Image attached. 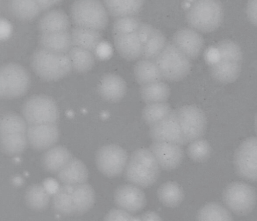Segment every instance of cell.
<instances>
[{
    "label": "cell",
    "mask_w": 257,
    "mask_h": 221,
    "mask_svg": "<svg viewBox=\"0 0 257 221\" xmlns=\"http://www.w3.org/2000/svg\"><path fill=\"white\" fill-rule=\"evenodd\" d=\"M44 186L50 194L55 193L59 187L55 180L50 178L44 182Z\"/></svg>",
    "instance_id": "cell-44"
},
{
    "label": "cell",
    "mask_w": 257,
    "mask_h": 221,
    "mask_svg": "<svg viewBox=\"0 0 257 221\" xmlns=\"http://www.w3.org/2000/svg\"><path fill=\"white\" fill-rule=\"evenodd\" d=\"M141 220H161L158 214L154 211H147L140 216Z\"/></svg>",
    "instance_id": "cell-45"
},
{
    "label": "cell",
    "mask_w": 257,
    "mask_h": 221,
    "mask_svg": "<svg viewBox=\"0 0 257 221\" xmlns=\"http://www.w3.org/2000/svg\"><path fill=\"white\" fill-rule=\"evenodd\" d=\"M214 58L211 66V73L216 81L230 83L239 77L242 62V53L234 41L225 39L219 42L213 48Z\"/></svg>",
    "instance_id": "cell-1"
},
{
    "label": "cell",
    "mask_w": 257,
    "mask_h": 221,
    "mask_svg": "<svg viewBox=\"0 0 257 221\" xmlns=\"http://www.w3.org/2000/svg\"><path fill=\"white\" fill-rule=\"evenodd\" d=\"M72 185L64 184L54 193L52 205L58 213L65 216L74 215L71 197Z\"/></svg>",
    "instance_id": "cell-33"
},
{
    "label": "cell",
    "mask_w": 257,
    "mask_h": 221,
    "mask_svg": "<svg viewBox=\"0 0 257 221\" xmlns=\"http://www.w3.org/2000/svg\"><path fill=\"white\" fill-rule=\"evenodd\" d=\"M72 158L70 152L62 146H56L47 150L42 159L44 169L51 173L59 172Z\"/></svg>",
    "instance_id": "cell-25"
},
{
    "label": "cell",
    "mask_w": 257,
    "mask_h": 221,
    "mask_svg": "<svg viewBox=\"0 0 257 221\" xmlns=\"http://www.w3.org/2000/svg\"><path fill=\"white\" fill-rule=\"evenodd\" d=\"M26 121L15 113H7L1 119V134L12 133H26L27 127Z\"/></svg>",
    "instance_id": "cell-38"
},
{
    "label": "cell",
    "mask_w": 257,
    "mask_h": 221,
    "mask_svg": "<svg viewBox=\"0 0 257 221\" xmlns=\"http://www.w3.org/2000/svg\"><path fill=\"white\" fill-rule=\"evenodd\" d=\"M114 200L118 207L132 213L140 211L146 203L144 191L133 184L119 186L114 192Z\"/></svg>",
    "instance_id": "cell-16"
},
{
    "label": "cell",
    "mask_w": 257,
    "mask_h": 221,
    "mask_svg": "<svg viewBox=\"0 0 257 221\" xmlns=\"http://www.w3.org/2000/svg\"><path fill=\"white\" fill-rule=\"evenodd\" d=\"M246 13L249 21L257 26V0H249L246 6Z\"/></svg>",
    "instance_id": "cell-43"
},
{
    "label": "cell",
    "mask_w": 257,
    "mask_h": 221,
    "mask_svg": "<svg viewBox=\"0 0 257 221\" xmlns=\"http://www.w3.org/2000/svg\"><path fill=\"white\" fill-rule=\"evenodd\" d=\"M234 165L241 177L257 181V137H248L238 145L234 153Z\"/></svg>",
    "instance_id": "cell-11"
},
{
    "label": "cell",
    "mask_w": 257,
    "mask_h": 221,
    "mask_svg": "<svg viewBox=\"0 0 257 221\" xmlns=\"http://www.w3.org/2000/svg\"><path fill=\"white\" fill-rule=\"evenodd\" d=\"M154 29L151 25L141 22L136 32L143 44L149 39Z\"/></svg>",
    "instance_id": "cell-42"
},
{
    "label": "cell",
    "mask_w": 257,
    "mask_h": 221,
    "mask_svg": "<svg viewBox=\"0 0 257 221\" xmlns=\"http://www.w3.org/2000/svg\"><path fill=\"white\" fill-rule=\"evenodd\" d=\"M69 27V18L61 9L48 11L42 16L38 23L41 33L66 31Z\"/></svg>",
    "instance_id": "cell-21"
},
{
    "label": "cell",
    "mask_w": 257,
    "mask_h": 221,
    "mask_svg": "<svg viewBox=\"0 0 257 221\" xmlns=\"http://www.w3.org/2000/svg\"><path fill=\"white\" fill-rule=\"evenodd\" d=\"M128 156L126 151L116 144H109L100 148L96 155L98 170L109 177L119 176L125 168Z\"/></svg>",
    "instance_id": "cell-12"
},
{
    "label": "cell",
    "mask_w": 257,
    "mask_h": 221,
    "mask_svg": "<svg viewBox=\"0 0 257 221\" xmlns=\"http://www.w3.org/2000/svg\"><path fill=\"white\" fill-rule=\"evenodd\" d=\"M114 43L118 53L126 60H135L142 56L144 44L136 31L114 35Z\"/></svg>",
    "instance_id": "cell-18"
},
{
    "label": "cell",
    "mask_w": 257,
    "mask_h": 221,
    "mask_svg": "<svg viewBox=\"0 0 257 221\" xmlns=\"http://www.w3.org/2000/svg\"><path fill=\"white\" fill-rule=\"evenodd\" d=\"M54 5L60 3L62 0H51Z\"/></svg>",
    "instance_id": "cell-49"
},
{
    "label": "cell",
    "mask_w": 257,
    "mask_h": 221,
    "mask_svg": "<svg viewBox=\"0 0 257 221\" xmlns=\"http://www.w3.org/2000/svg\"><path fill=\"white\" fill-rule=\"evenodd\" d=\"M223 9L219 0H196L188 10L186 19L193 29L211 32L221 25Z\"/></svg>",
    "instance_id": "cell-4"
},
{
    "label": "cell",
    "mask_w": 257,
    "mask_h": 221,
    "mask_svg": "<svg viewBox=\"0 0 257 221\" xmlns=\"http://www.w3.org/2000/svg\"><path fill=\"white\" fill-rule=\"evenodd\" d=\"M101 96L110 102L120 101L125 95L126 84L125 81L118 75L109 73L101 79L99 87Z\"/></svg>",
    "instance_id": "cell-19"
},
{
    "label": "cell",
    "mask_w": 257,
    "mask_h": 221,
    "mask_svg": "<svg viewBox=\"0 0 257 221\" xmlns=\"http://www.w3.org/2000/svg\"><path fill=\"white\" fill-rule=\"evenodd\" d=\"M26 133H12L1 134V144L3 151L9 155L22 153L28 143Z\"/></svg>",
    "instance_id": "cell-34"
},
{
    "label": "cell",
    "mask_w": 257,
    "mask_h": 221,
    "mask_svg": "<svg viewBox=\"0 0 257 221\" xmlns=\"http://www.w3.org/2000/svg\"><path fill=\"white\" fill-rule=\"evenodd\" d=\"M67 54L72 68L78 72L88 71L94 64V55L87 49L72 46Z\"/></svg>",
    "instance_id": "cell-32"
},
{
    "label": "cell",
    "mask_w": 257,
    "mask_h": 221,
    "mask_svg": "<svg viewBox=\"0 0 257 221\" xmlns=\"http://www.w3.org/2000/svg\"><path fill=\"white\" fill-rule=\"evenodd\" d=\"M254 125H255V130L257 132V113H256L255 118Z\"/></svg>",
    "instance_id": "cell-48"
},
{
    "label": "cell",
    "mask_w": 257,
    "mask_h": 221,
    "mask_svg": "<svg viewBox=\"0 0 257 221\" xmlns=\"http://www.w3.org/2000/svg\"><path fill=\"white\" fill-rule=\"evenodd\" d=\"M173 43L185 55L191 59L196 58L201 53L204 40L197 31L192 28H182L175 32Z\"/></svg>",
    "instance_id": "cell-17"
},
{
    "label": "cell",
    "mask_w": 257,
    "mask_h": 221,
    "mask_svg": "<svg viewBox=\"0 0 257 221\" xmlns=\"http://www.w3.org/2000/svg\"><path fill=\"white\" fill-rule=\"evenodd\" d=\"M50 199V193L44 185L39 184L29 186L25 193V200L31 209L36 211L45 209L48 206Z\"/></svg>",
    "instance_id": "cell-28"
},
{
    "label": "cell",
    "mask_w": 257,
    "mask_h": 221,
    "mask_svg": "<svg viewBox=\"0 0 257 221\" xmlns=\"http://www.w3.org/2000/svg\"><path fill=\"white\" fill-rule=\"evenodd\" d=\"M211 148L208 142L199 138L190 142L187 148L189 157L193 161L198 162L207 160L211 154Z\"/></svg>",
    "instance_id": "cell-39"
},
{
    "label": "cell",
    "mask_w": 257,
    "mask_h": 221,
    "mask_svg": "<svg viewBox=\"0 0 257 221\" xmlns=\"http://www.w3.org/2000/svg\"><path fill=\"white\" fill-rule=\"evenodd\" d=\"M141 23L140 20L135 16L116 18L113 25V33L116 35L135 32Z\"/></svg>",
    "instance_id": "cell-40"
},
{
    "label": "cell",
    "mask_w": 257,
    "mask_h": 221,
    "mask_svg": "<svg viewBox=\"0 0 257 221\" xmlns=\"http://www.w3.org/2000/svg\"><path fill=\"white\" fill-rule=\"evenodd\" d=\"M108 13L118 18L125 16H134L141 10L144 0H103Z\"/></svg>",
    "instance_id": "cell-26"
},
{
    "label": "cell",
    "mask_w": 257,
    "mask_h": 221,
    "mask_svg": "<svg viewBox=\"0 0 257 221\" xmlns=\"http://www.w3.org/2000/svg\"><path fill=\"white\" fill-rule=\"evenodd\" d=\"M141 96L147 104L166 102L170 94L169 86L160 81L142 85Z\"/></svg>",
    "instance_id": "cell-31"
},
{
    "label": "cell",
    "mask_w": 257,
    "mask_h": 221,
    "mask_svg": "<svg viewBox=\"0 0 257 221\" xmlns=\"http://www.w3.org/2000/svg\"><path fill=\"white\" fill-rule=\"evenodd\" d=\"M222 198L230 210L237 215L244 216L249 214L254 209L257 195L255 189L250 185L235 181L225 188Z\"/></svg>",
    "instance_id": "cell-7"
},
{
    "label": "cell",
    "mask_w": 257,
    "mask_h": 221,
    "mask_svg": "<svg viewBox=\"0 0 257 221\" xmlns=\"http://www.w3.org/2000/svg\"><path fill=\"white\" fill-rule=\"evenodd\" d=\"M71 16L76 26L100 31L108 21V12L100 0H76L71 8Z\"/></svg>",
    "instance_id": "cell-5"
},
{
    "label": "cell",
    "mask_w": 257,
    "mask_h": 221,
    "mask_svg": "<svg viewBox=\"0 0 257 221\" xmlns=\"http://www.w3.org/2000/svg\"><path fill=\"white\" fill-rule=\"evenodd\" d=\"M149 149L160 167L166 170H171L178 167L184 158L181 145L173 142L154 141Z\"/></svg>",
    "instance_id": "cell-14"
},
{
    "label": "cell",
    "mask_w": 257,
    "mask_h": 221,
    "mask_svg": "<svg viewBox=\"0 0 257 221\" xmlns=\"http://www.w3.org/2000/svg\"><path fill=\"white\" fill-rule=\"evenodd\" d=\"M163 79L177 81L186 77L191 68L190 59L173 42L167 43L162 52L154 59Z\"/></svg>",
    "instance_id": "cell-6"
},
{
    "label": "cell",
    "mask_w": 257,
    "mask_h": 221,
    "mask_svg": "<svg viewBox=\"0 0 257 221\" xmlns=\"http://www.w3.org/2000/svg\"><path fill=\"white\" fill-rule=\"evenodd\" d=\"M23 179L20 176H15L13 179V183L16 186H20L23 183Z\"/></svg>",
    "instance_id": "cell-47"
},
{
    "label": "cell",
    "mask_w": 257,
    "mask_h": 221,
    "mask_svg": "<svg viewBox=\"0 0 257 221\" xmlns=\"http://www.w3.org/2000/svg\"><path fill=\"white\" fill-rule=\"evenodd\" d=\"M134 75L138 83L142 86L163 79L154 60L143 58L138 61L134 67Z\"/></svg>",
    "instance_id": "cell-27"
},
{
    "label": "cell",
    "mask_w": 257,
    "mask_h": 221,
    "mask_svg": "<svg viewBox=\"0 0 257 221\" xmlns=\"http://www.w3.org/2000/svg\"><path fill=\"white\" fill-rule=\"evenodd\" d=\"M23 115L29 125L56 123L59 118V111L52 98L38 95L32 96L25 102Z\"/></svg>",
    "instance_id": "cell-9"
},
{
    "label": "cell",
    "mask_w": 257,
    "mask_h": 221,
    "mask_svg": "<svg viewBox=\"0 0 257 221\" xmlns=\"http://www.w3.org/2000/svg\"><path fill=\"white\" fill-rule=\"evenodd\" d=\"M149 134L153 141L170 142L181 145L187 143L179 123L176 110H172L163 119L151 126Z\"/></svg>",
    "instance_id": "cell-13"
},
{
    "label": "cell",
    "mask_w": 257,
    "mask_h": 221,
    "mask_svg": "<svg viewBox=\"0 0 257 221\" xmlns=\"http://www.w3.org/2000/svg\"><path fill=\"white\" fill-rule=\"evenodd\" d=\"M157 194L160 201L170 207L179 205L184 198L182 187L174 181H168L161 184L158 189Z\"/></svg>",
    "instance_id": "cell-29"
},
{
    "label": "cell",
    "mask_w": 257,
    "mask_h": 221,
    "mask_svg": "<svg viewBox=\"0 0 257 221\" xmlns=\"http://www.w3.org/2000/svg\"><path fill=\"white\" fill-rule=\"evenodd\" d=\"M179 123L187 143L200 138L204 134L207 120L204 112L193 105L182 106L176 110Z\"/></svg>",
    "instance_id": "cell-10"
},
{
    "label": "cell",
    "mask_w": 257,
    "mask_h": 221,
    "mask_svg": "<svg viewBox=\"0 0 257 221\" xmlns=\"http://www.w3.org/2000/svg\"><path fill=\"white\" fill-rule=\"evenodd\" d=\"M136 216L131 215L129 212L122 209H112L110 210L104 217L105 220L118 221V220H135Z\"/></svg>",
    "instance_id": "cell-41"
},
{
    "label": "cell",
    "mask_w": 257,
    "mask_h": 221,
    "mask_svg": "<svg viewBox=\"0 0 257 221\" xmlns=\"http://www.w3.org/2000/svg\"><path fill=\"white\" fill-rule=\"evenodd\" d=\"M72 46L91 51L98 48L102 41L100 31L76 26L71 33Z\"/></svg>",
    "instance_id": "cell-24"
},
{
    "label": "cell",
    "mask_w": 257,
    "mask_h": 221,
    "mask_svg": "<svg viewBox=\"0 0 257 221\" xmlns=\"http://www.w3.org/2000/svg\"><path fill=\"white\" fill-rule=\"evenodd\" d=\"M42 48L61 53H67L72 47L71 33L68 31L41 33L39 39Z\"/></svg>",
    "instance_id": "cell-22"
},
{
    "label": "cell",
    "mask_w": 257,
    "mask_h": 221,
    "mask_svg": "<svg viewBox=\"0 0 257 221\" xmlns=\"http://www.w3.org/2000/svg\"><path fill=\"white\" fill-rule=\"evenodd\" d=\"M31 65L38 76L48 81L63 78L72 68L67 53L55 52L42 47L33 53Z\"/></svg>",
    "instance_id": "cell-3"
},
{
    "label": "cell",
    "mask_w": 257,
    "mask_h": 221,
    "mask_svg": "<svg viewBox=\"0 0 257 221\" xmlns=\"http://www.w3.org/2000/svg\"><path fill=\"white\" fill-rule=\"evenodd\" d=\"M172 110L167 102L149 103L143 109L142 117L151 126L165 118Z\"/></svg>",
    "instance_id": "cell-37"
},
{
    "label": "cell",
    "mask_w": 257,
    "mask_h": 221,
    "mask_svg": "<svg viewBox=\"0 0 257 221\" xmlns=\"http://www.w3.org/2000/svg\"><path fill=\"white\" fill-rule=\"evenodd\" d=\"M58 178L63 184L75 185L85 183L88 170L85 164L77 158L71 160L58 172Z\"/></svg>",
    "instance_id": "cell-23"
},
{
    "label": "cell",
    "mask_w": 257,
    "mask_h": 221,
    "mask_svg": "<svg viewBox=\"0 0 257 221\" xmlns=\"http://www.w3.org/2000/svg\"><path fill=\"white\" fill-rule=\"evenodd\" d=\"M197 219L201 221H229L232 220L230 212L223 205L216 202L208 203L199 211Z\"/></svg>",
    "instance_id": "cell-35"
},
{
    "label": "cell",
    "mask_w": 257,
    "mask_h": 221,
    "mask_svg": "<svg viewBox=\"0 0 257 221\" xmlns=\"http://www.w3.org/2000/svg\"><path fill=\"white\" fill-rule=\"evenodd\" d=\"M41 11H46L54 5L51 0H36Z\"/></svg>",
    "instance_id": "cell-46"
},
{
    "label": "cell",
    "mask_w": 257,
    "mask_h": 221,
    "mask_svg": "<svg viewBox=\"0 0 257 221\" xmlns=\"http://www.w3.org/2000/svg\"><path fill=\"white\" fill-rule=\"evenodd\" d=\"M72 201L74 215H81L92 207L95 194L92 187L87 183L72 185Z\"/></svg>",
    "instance_id": "cell-20"
},
{
    "label": "cell",
    "mask_w": 257,
    "mask_h": 221,
    "mask_svg": "<svg viewBox=\"0 0 257 221\" xmlns=\"http://www.w3.org/2000/svg\"><path fill=\"white\" fill-rule=\"evenodd\" d=\"M167 43L163 33L154 28L150 37L144 44L142 56L145 59L154 60L163 50Z\"/></svg>",
    "instance_id": "cell-36"
},
{
    "label": "cell",
    "mask_w": 257,
    "mask_h": 221,
    "mask_svg": "<svg viewBox=\"0 0 257 221\" xmlns=\"http://www.w3.org/2000/svg\"><path fill=\"white\" fill-rule=\"evenodd\" d=\"M160 168L150 149L140 148L131 154L124 169V175L131 184L147 188L158 180Z\"/></svg>",
    "instance_id": "cell-2"
},
{
    "label": "cell",
    "mask_w": 257,
    "mask_h": 221,
    "mask_svg": "<svg viewBox=\"0 0 257 221\" xmlns=\"http://www.w3.org/2000/svg\"><path fill=\"white\" fill-rule=\"evenodd\" d=\"M13 15L22 21H30L37 17L41 10L36 0H9Z\"/></svg>",
    "instance_id": "cell-30"
},
{
    "label": "cell",
    "mask_w": 257,
    "mask_h": 221,
    "mask_svg": "<svg viewBox=\"0 0 257 221\" xmlns=\"http://www.w3.org/2000/svg\"><path fill=\"white\" fill-rule=\"evenodd\" d=\"M30 76L21 65L9 63L0 70V95L4 99L21 97L27 91L30 85Z\"/></svg>",
    "instance_id": "cell-8"
},
{
    "label": "cell",
    "mask_w": 257,
    "mask_h": 221,
    "mask_svg": "<svg viewBox=\"0 0 257 221\" xmlns=\"http://www.w3.org/2000/svg\"><path fill=\"white\" fill-rule=\"evenodd\" d=\"M26 134L30 146L35 150L42 151L57 142L59 129L56 123L29 125Z\"/></svg>",
    "instance_id": "cell-15"
}]
</instances>
